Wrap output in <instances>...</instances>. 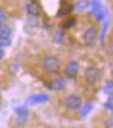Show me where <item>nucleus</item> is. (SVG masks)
Here are the masks:
<instances>
[{
    "label": "nucleus",
    "instance_id": "obj_1",
    "mask_svg": "<svg viewBox=\"0 0 113 128\" xmlns=\"http://www.w3.org/2000/svg\"><path fill=\"white\" fill-rule=\"evenodd\" d=\"M43 68L46 70V72L51 73V74L58 73L60 71V68H62V60H60V58L55 55L47 56L43 60Z\"/></svg>",
    "mask_w": 113,
    "mask_h": 128
},
{
    "label": "nucleus",
    "instance_id": "obj_2",
    "mask_svg": "<svg viewBox=\"0 0 113 128\" xmlns=\"http://www.w3.org/2000/svg\"><path fill=\"white\" fill-rule=\"evenodd\" d=\"M64 106L69 110H78L83 106V100L78 95H70L64 100Z\"/></svg>",
    "mask_w": 113,
    "mask_h": 128
},
{
    "label": "nucleus",
    "instance_id": "obj_3",
    "mask_svg": "<svg viewBox=\"0 0 113 128\" xmlns=\"http://www.w3.org/2000/svg\"><path fill=\"white\" fill-rule=\"evenodd\" d=\"M96 38H97V30H96V28H94V26L88 28L84 31L83 36H82V41H83L84 46H87V47L94 46Z\"/></svg>",
    "mask_w": 113,
    "mask_h": 128
},
{
    "label": "nucleus",
    "instance_id": "obj_4",
    "mask_svg": "<svg viewBox=\"0 0 113 128\" xmlns=\"http://www.w3.org/2000/svg\"><path fill=\"white\" fill-rule=\"evenodd\" d=\"M101 73L99 71V68H96V67H89V68H87V71H85V80H87V83L89 84V85H96V84L99 83V80H100V76Z\"/></svg>",
    "mask_w": 113,
    "mask_h": 128
},
{
    "label": "nucleus",
    "instance_id": "obj_5",
    "mask_svg": "<svg viewBox=\"0 0 113 128\" xmlns=\"http://www.w3.org/2000/svg\"><path fill=\"white\" fill-rule=\"evenodd\" d=\"M91 11L95 14L96 19L97 20H102L105 18V11H103V7H102L101 0H93V5H91Z\"/></svg>",
    "mask_w": 113,
    "mask_h": 128
},
{
    "label": "nucleus",
    "instance_id": "obj_6",
    "mask_svg": "<svg viewBox=\"0 0 113 128\" xmlns=\"http://www.w3.org/2000/svg\"><path fill=\"white\" fill-rule=\"evenodd\" d=\"M78 70H79V64H78V61L72 60V61H70L68 65H66L65 72H66V76H68V77H70V78H74V77H76V76H77Z\"/></svg>",
    "mask_w": 113,
    "mask_h": 128
},
{
    "label": "nucleus",
    "instance_id": "obj_7",
    "mask_svg": "<svg viewBox=\"0 0 113 128\" xmlns=\"http://www.w3.org/2000/svg\"><path fill=\"white\" fill-rule=\"evenodd\" d=\"M48 100V96L46 94H39V95H33L28 98V104L30 106H34V104H42V103H46Z\"/></svg>",
    "mask_w": 113,
    "mask_h": 128
},
{
    "label": "nucleus",
    "instance_id": "obj_8",
    "mask_svg": "<svg viewBox=\"0 0 113 128\" xmlns=\"http://www.w3.org/2000/svg\"><path fill=\"white\" fill-rule=\"evenodd\" d=\"M25 10H27V12H28L30 16H33V17H39V14H40L39 5L36 2H33V1H30V2H28L25 5Z\"/></svg>",
    "mask_w": 113,
    "mask_h": 128
},
{
    "label": "nucleus",
    "instance_id": "obj_9",
    "mask_svg": "<svg viewBox=\"0 0 113 128\" xmlns=\"http://www.w3.org/2000/svg\"><path fill=\"white\" fill-rule=\"evenodd\" d=\"M65 85H66V82H65L63 78H59V79L53 80L51 83V85H49V88H51L52 90H54V91H59V90L64 89Z\"/></svg>",
    "mask_w": 113,
    "mask_h": 128
},
{
    "label": "nucleus",
    "instance_id": "obj_10",
    "mask_svg": "<svg viewBox=\"0 0 113 128\" xmlns=\"http://www.w3.org/2000/svg\"><path fill=\"white\" fill-rule=\"evenodd\" d=\"M93 108H94V103L93 102H88V103H85L84 106L82 108V110H81V116L82 117H85L89 115V112L93 110Z\"/></svg>",
    "mask_w": 113,
    "mask_h": 128
},
{
    "label": "nucleus",
    "instance_id": "obj_11",
    "mask_svg": "<svg viewBox=\"0 0 113 128\" xmlns=\"http://www.w3.org/2000/svg\"><path fill=\"white\" fill-rule=\"evenodd\" d=\"M0 36H12L11 29L7 24H0Z\"/></svg>",
    "mask_w": 113,
    "mask_h": 128
},
{
    "label": "nucleus",
    "instance_id": "obj_12",
    "mask_svg": "<svg viewBox=\"0 0 113 128\" xmlns=\"http://www.w3.org/2000/svg\"><path fill=\"white\" fill-rule=\"evenodd\" d=\"M16 114H17L18 117H28V110H27L24 106L17 108V109H16Z\"/></svg>",
    "mask_w": 113,
    "mask_h": 128
},
{
    "label": "nucleus",
    "instance_id": "obj_13",
    "mask_svg": "<svg viewBox=\"0 0 113 128\" xmlns=\"http://www.w3.org/2000/svg\"><path fill=\"white\" fill-rule=\"evenodd\" d=\"M88 7V1L87 0H79V2L77 4V11H83Z\"/></svg>",
    "mask_w": 113,
    "mask_h": 128
},
{
    "label": "nucleus",
    "instance_id": "obj_14",
    "mask_svg": "<svg viewBox=\"0 0 113 128\" xmlns=\"http://www.w3.org/2000/svg\"><path fill=\"white\" fill-rule=\"evenodd\" d=\"M108 24H109V18H108V16H107V19H106V23H105V28L102 29L101 42H103V40H105V36H106V32H107V29H108Z\"/></svg>",
    "mask_w": 113,
    "mask_h": 128
},
{
    "label": "nucleus",
    "instance_id": "obj_15",
    "mask_svg": "<svg viewBox=\"0 0 113 128\" xmlns=\"http://www.w3.org/2000/svg\"><path fill=\"white\" fill-rule=\"evenodd\" d=\"M63 40H64V34H63L62 31L55 34V36H54V42H56V43H62Z\"/></svg>",
    "mask_w": 113,
    "mask_h": 128
},
{
    "label": "nucleus",
    "instance_id": "obj_16",
    "mask_svg": "<svg viewBox=\"0 0 113 128\" xmlns=\"http://www.w3.org/2000/svg\"><path fill=\"white\" fill-rule=\"evenodd\" d=\"M103 90H105V91L107 92L108 95H111V92H112V83H111V82H108V83L105 85Z\"/></svg>",
    "mask_w": 113,
    "mask_h": 128
},
{
    "label": "nucleus",
    "instance_id": "obj_17",
    "mask_svg": "<svg viewBox=\"0 0 113 128\" xmlns=\"http://www.w3.org/2000/svg\"><path fill=\"white\" fill-rule=\"evenodd\" d=\"M6 19V13L3 10H0V20H5Z\"/></svg>",
    "mask_w": 113,
    "mask_h": 128
},
{
    "label": "nucleus",
    "instance_id": "obj_18",
    "mask_svg": "<svg viewBox=\"0 0 113 128\" xmlns=\"http://www.w3.org/2000/svg\"><path fill=\"white\" fill-rule=\"evenodd\" d=\"M75 19H71V20H69L68 23H66V28H71V26H72V25H74L75 24Z\"/></svg>",
    "mask_w": 113,
    "mask_h": 128
},
{
    "label": "nucleus",
    "instance_id": "obj_19",
    "mask_svg": "<svg viewBox=\"0 0 113 128\" xmlns=\"http://www.w3.org/2000/svg\"><path fill=\"white\" fill-rule=\"evenodd\" d=\"M4 55H5V52H4V49H3V48L0 47V60H1V59L4 58Z\"/></svg>",
    "mask_w": 113,
    "mask_h": 128
}]
</instances>
